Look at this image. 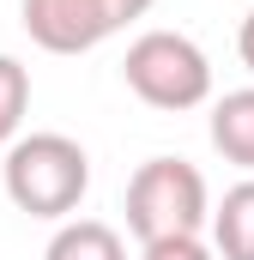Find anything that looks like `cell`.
Wrapping results in <instances>:
<instances>
[{"mask_svg":"<svg viewBox=\"0 0 254 260\" xmlns=\"http://www.w3.org/2000/svg\"><path fill=\"white\" fill-rule=\"evenodd\" d=\"M0 188L18 212L67 224L91 188V157L67 133H18L6 145V164H0Z\"/></svg>","mask_w":254,"mask_h":260,"instance_id":"1","label":"cell"},{"mask_svg":"<svg viewBox=\"0 0 254 260\" xmlns=\"http://www.w3.org/2000/svg\"><path fill=\"white\" fill-rule=\"evenodd\" d=\"M212 224V194L206 176L194 170L188 157H145L127 182V230L145 242L164 236H200Z\"/></svg>","mask_w":254,"mask_h":260,"instance_id":"2","label":"cell"},{"mask_svg":"<svg viewBox=\"0 0 254 260\" xmlns=\"http://www.w3.org/2000/svg\"><path fill=\"white\" fill-rule=\"evenodd\" d=\"M127 91L151 109H200L212 97V61L206 49L182 37V30H145L127 43V61H121Z\"/></svg>","mask_w":254,"mask_h":260,"instance_id":"3","label":"cell"},{"mask_svg":"<svg viewBox=\"0 0 254 260\" xmlns=\"http://www.w3.org/2000/svg\"><path fill=\"white\" fill-rule=\"evenodd\" d=\"M151 6L157 0H24V30L49 55H85L133 18H145Z\"/></svg>","mask_w":254,"mask_h":260,"instance_id":"4","label":"cell"},{"mask_svg":"<svg viewBox=\"0 0 254 260\" xmlns=\"http://www.w3.org/2000/svg\"><path fill=\"white\" fill-rule=\"evenodd\" d=\"M212 145H218L236 170L254 176V85L224 91V97L212 103Z\"/></svg>","mask_w":254,"mask_h":260,"instance_id":"5","label":"cell"},{"mask_svg":"<svg viewBox=\"0 0 254 260\" xmlns=\"http://www.w3.org/2000/svg\"><path fill=\"white\" fill-rule=\"evenodd\" d=\"M212 248L218 260H254V176L212 206Z\"/></svg>","mask_w":254,"mask_h":260,"instance_id":"6","label":"cell"},{"mask_svg":"<svg viewBox=\"0 0 254 260\" xmlns=\"http://www.w3.org/2000/svg\"><path fill=\"white\" fill-rule=\"evenodd\" d=\"M43 260H127V242H121V230L103 224V218H67L49 236Z\"/></svg>","mask_w":254,"mask_h":260,"instance_id":"7","label":"cell"},{"mask_svg":"<svg viewBox=\"0 0 254 260\" xmlns=\"http://www.w3.org/2000/svg\"><path fill=\"white\" fill-rule=\"evenodd\" d=\"M24 109H30V67L0 55V145H12L24 127Z\"/></svg>","mask_w":254,"mask_h":260,"instance_id":"8","label":"cell"},{"mask_svg":"<svg viewBox=\"0 0 254 260\" xmlns=\"http://www.w3.org/2000/svg\"><path fill=\"white\" fill-rule=\"evenodd\" d=\"M139 260H218V248H206L200 236H164V242H145Z\"/></svg>","mask_w":254,"mask_h":260,"instance_id":"9","label":"cell"},{"mask_svg":"<svg viewBox=\"0 0 254 260\" xmlns=\"http://www.w3.org/2000/svg\"><path fill=\"white\" fill-rule=\"evenodd\" d=\"M236 49H242V67L254 73V12L242 18V30H236Z\"/></svg>","mask_w":254,"mask_h":260,"instance_id":"10","label":"cell"}]
</instances>
